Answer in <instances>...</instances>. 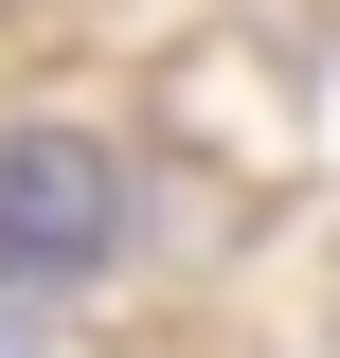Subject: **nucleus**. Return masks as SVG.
Wrapping results in <instances>:
<instances>
[{
    "label": "nucleus",
    "instance_id": "nucleus-1",
    "mask_svg": "<svg viewBox=\"0 0 340 358\" xmlns=\"http://www.w3.org/2000/svg\"><path fill=\"white\" fill-rule=\"evenodd\" d=\"M126 251V162L90 126H18L0 143V287H54V268Z\"/></svg>",
    "mask_w": 340,
    "mask_h": 358
},
{
    "label": "nucleus",
    "instance_id": "nucleus-2",
    "mask_svg": "<svg viewBox=\"0 0 340 358\" xmlns=\"http://www.w3.org/2000/svg\"><path fill=\"white\" fill-rule=\"evenodd\" d=\"M0 358H36V287H0Z\"/></svg>",
    "mask_w": 340,
    "mask_h": 358
}]
</instances>
